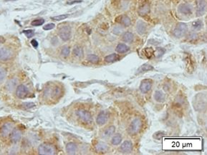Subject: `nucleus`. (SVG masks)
I'll use <instances>...</instances> for the list:
<instances>
[{"instance_id":"nucleus-1","label":"nucleus","mask_w":207,"mask_h":155,"mask_svg":"<svg viewBox=\"0 0 207 155\" xmlns=\"http://www.w3.org/2000/svg\"><path fill=\"white\" fill-rule=\"evenodd\" d=\"M143 127V122L140 118H136L133 120L132 122L128 127V133L130 135H135L141 131Z\"/></svg>"},{"instance_id":"nucleus-2","label":"nucleus","mask_w":207,"mask_h":155,"mask_svg":"<svg viewBox=\"0 0 207 155\" xmlns=\"http://www.w3.org/2000/svg\"><path fill=\"white\" fill-rule=\"evenodd\" d=\"M38 152L39 154L52 155L54 154L55 149L52 144L48 143H43L38 147Z\"/></svg>"},{"instance_id":"nucleus-3","label":"nucleus","mask_w":207,"mask_h":155,"mask_svg":"<svg viewBox=\"0 0 207 155\" xmlns=\"http://www.w3.org/2000/svg\"><path fill=\"white\" fill-rule=\"evenodd\" d=\"M187 30H188V27H187L186 24L183 23V22L178 23L174 30V35L176 37L181 38L186 34V33L187 32Z\"/></svg>"},{"instance_id":"nucleus-4","label":"nucleus","mask_w":207,"mask_h":155,"mask_svg":"<svg viewBox=\"0 0 207 155\" xmlns=\"http://www.w3.org/2000/svg\"><path fill=\"white\" fill-rule=\"evenodd\" d=\"M58 34L63 41H67L71 37V28L69 26H63L60 28Z\"/></svg>"},{"instance_id":"nucleus-5","label":"nucleus","mask_w":207,"mask_h":155,"mask_svg":"<svg viewBox=\"0 0 207 155\" xmlns=\"http://www.w3.org/2000/svg\"><path fill=\"white\" fill-rule=\"evenodd\" d=\"M76 114L82 122L85 123H90L93 121L91 114L85 109H78L76 112Z\"/></svg>"},{"instance_id":"nucleus-6","label":"nucleus","mask_w":207,"mask_h":155,"mask_svg":"<svg viewBox=\"0 0 207 155\" xmlns=\"http://www.w3.org/2000/svg\"><path fill=\"white\" fill-rule=\"evenodd\" d=\"M196 15L201 17L204 15L206 9V3L205 0H196Z\"/></svg>"},{"instance_id":"nucleus-7","label":"nucleus","mask_w":207,"mask_h":155,"mask_svg":"<svg viewBox=\"0 0 207 155\" xmlns=\"http://www.w3.org/2000/svg\"><path fill=\"white\" fill-rule=\"evenodd\" d=\"M152 87V81L149 79H146L141 82L140 85V90L143 94L148 92Z\"/></svg>"},{"instance_id":"nucleus-8","label":"nucleus","mask_w":207,"mask_h":155,"mask_svg":"<svg viewBox=\"0 0 207 155\" xmlns=\"http://www.w3.org/2000/svg\"><path fill=\"white\" fill-rule=\"evenodd\" d=\"M29 94V90L27 89L26 86H24L23 84H20L19 85L17 90H16V94L18 97L19 98L24 99Z\"/></svg>"},{"instance_id":"nucleus-9","label":"nucleus","mask_w":207,"mask_h":155,"mask_svg":"<svg viewBox=\"0 0 207 155\" xmlns=\"http://www.w3.org/2000/svg\"><path fill=\"white\" fill-rule=\"evenodd\" d=\"M178 12L184 15L191 14L193 12V7L189 4H182L178 6Z\"/></svg>"},{"instance_id":"nucleus-10","label":"nucleus","mask_w":207,"mask_h":155,"mask_svg":"<svg viewBox=\"0 0 207 155\" xmlns=\"http://www.w3.org/2000/svg\"><path fill=\"white\" fill-rule=\"evenodd\" d=\"M12 57V52L7 48H1L0 49V60L6 61L10 59Z\"/></svg>"},{"instance_id":"nucleus-11","label":"nucleus","mask_w":207,"mask_h":155,"mask_svg":"<svg viewBox=\"0 0 207 155\" xmlns=\"http://www.w3.org/2000/svg\"><path fill=\"white\" fill-rule=\"evenodd\" d=\"M13 129V124L12 123H6L4 124L1 129V134L3 137H7L9 134H10Z\"/></svg>"},{"instance_id":"nucleus-12","label":"nucleus","mask_w":207,"mask_h":155,"mask_svg":"<svg viewBox=\"0 0 207 155\" xmlns=\"http://www.w3.org/2000/svg\"><path fill=\"white\" fill-rule=\"evenodd\" d=\"M108 114L105 113V112H100L98 115L97 116V119H96V122L99 125H103L105 124V123L107 122L108 121Z\"/></svg>"},{"instance_id":"nucleus-13","label":"nucleus","mask_w":207,"mask_h":155,"mask_svg":"<svg viewBox=\"0 0 207 155\" xmlns=\"http://www.w3.org/2000/svg\"><path fill=\"white\" fill-rule=\"evenodd\" d=\"M22 132L17 129H14L10 133V138L13 142H18L21 139Z\"/></svg>"},{"instance_id":"nucleus-14","label":"nucleus","mask_w":207,"mask_h":155,"mask_svg":"<svg viewBox=\"0 0 207 155\" xmlns=\"http://www.w3.org/2000/svg\"><path fill=\"white\" fill-rule=\"evenodd\" d=\"M133 149V144L130 141H125L120 146V151L123 153H129Z\"/></svg>"},{"instance_id":"nucleus-15","label":"nucleus","mask_w":207,"mask_h":155,"mask_svg":"<svg viewBox=\"0 0 207 155\" xmlns=\"http://www.w3.org/2000/svg\"><path fill=\"white\" fill-rule=\"evenodd\" d=\"M136 29H137V32H138L140 34H143L146 32V29H147V25L145 23L144 21L139 20L137 22V25H136Z\"/></svg>"},{"instance_id":"nucleus-16","label":"nucleus","mask_w":207,"mask_h":155,"mask_svg":"<svg viewBox=\"0 0 207 155\" xmlns=\"http://www.w3.org/2000/svg\"><path fill=\"white\" fill-rule=\"evenodd\" d=\"M138 14L140 16H146L150 12V5L148 4H144L142 6L139 7L138 9Z\"/></svg>"},{"instance_id":"nucleus-17","label":"nucleus","mask_w":207,"mask_h":155,"mask_svg":"<svg viewBox=\"0 0 207 155\" xmlns=\"http://www.w3.org/2000/svg\"><path fill=\"white\" fill-rule=\"evenodd\" d=\"M78 150L77 144L73 142H69L66 146V152L69 154H75Z\"/></svg>"},{"instance_id":"nucleus-18","label":"nucleus","mask_w":207,"mask_h":155,"mask_svg":"<svg viewBox=\"0 0 207 155\" xmlns=\"http://www.w3.org/2000/svg\"><path fill=\"white\" fill-rule=\"evenodd\" d=\"M118 18L120 19V21L118 22L123 24L125 27H128L131 24L130 19L128 16H120V17H118Z\"/></svg>"},{"instance_id":"nucleus-19","label":"nucleus","mask_w":207,"mask_h":155,"mask_svg":"<svg viewBox=\"0 0 207 155\" xmlns=\"http://www.w3.org/2000/svg\"><path fill=\"white\" fill-rule=\"evenodd\" d=\"M128 50H129V47L125 44H119L116 47V51L120 54L126 53V51H128Z\"/></svg>"},{"instance_id":"nucleus-20","label":"nucleus","mask_w":207,"mask_h":155,"mask_svg":"<svg viewBox=\"0 0 207 155\" xmlns=\"http://www.w3.org/2000/svg\"><path fill=\"white\" fill-rule=\"evenodd\" d=\"M73 54H75V57L82 58L83 57V50L80 46H75L73 49Z\"/></svg>"},{"instance_id":"nucleus-21","label":"nucleus","mask_w":207,"mask_h":155,"mask_svg":"<svg viewBox=\"0 0 207 155\" xmlns=\"http://www.w3.org/2000/svg\"><path fill=\"white\" fill-rule=\"evenodd\" d=\"M95 148H96L97 151L103 152H105L108 149V146L107 144H105V142H98V143L97 144V145L95 146Z\"/></svg>"},{"instance_id":"nucleus-22","label":"nucleus","mask_w":207,"mask_h":155,"mask_svg":"<svg viewBox=\"0 0 207 155\" xmlns=\"http://www.w3.org/2000/svg\"><path fill=\"white\" fill-rule=\"evenodd\" d=\"M153 67L150 64H144L142 66H141V67L138 69V73H142V72H148V71H150V70H153Z\"/></svg>"},{"instance_id":"nucleus-23","label":"nucleus","mask_w":207,"mask_h":155,"mask_svg":"<svg viewBox=\"0 0 207 155\" xmlns=\"http://www.w3.org/2000/svg\"><path fill=\"white\" fill-rule=\"evenodd\" d=\"M119 59V56L117 54H111L105 57V61L107 62H113Z\"/></svg>"},{"instance_id":"nucleus-24","label":"nucleus","mask_w":207,"mask_h":155,"mask_svg":"<svg viewBox=\"0 0 207 155\" xmlns=\"http://www.w3.org/2000/svg\"><path fill=\"white\" fill-rule=\"evenodd\" d=\"M165 96L163 94V93L161 91H156V92L154 93V99L156 101L158 102H161L164 100Z\"/></svg>"},{"instance_id":"nucleus-25","label":"nucleus","mask_w":207,"mask_h":155,"mask_svg":"<svg viewBox=\"0 0 207 155\" xmlns=\"http://www.w3.org/2000/svg\"><path fill=\"white\" fill-rule=\"evenodd\" d=\"M123 40L127 43H130L133 40V34L131 32H126L123 36Z\"/></svg>"},{"instance_id":"nucleus-26","label":"nucleus","mask_w":207,"mask_h":155,"mask_svg":"<svg viewBox=\"0 0 207 155\" xmlns=\"http://www.w3.org/2000/svg\"><path fill=\"white\" fill-rule=\"evenodd\" d=\"M115 131V127L114 126H111L105 129L104 133H103V136L105 137H110L112 134H114Z\"/></svg>"},{"instance_id":"nucleus-27","label":"nucleus","mask_w":207,"mask_h":155,"mask_svg":"<svg viewBox=\"0 0 207 155\" xmlns=\"http://www.w3.org/2000/svg\"><path fill=\"white\" fill-rule=\"evenodd\" d=\"M121 141H122L121 135L120 134H117L116 135H115L114 137H113L111 142H112V144L113 145H118L121 142Z\"/></svg>"},{"instance_id":"nucleus-28","label":"nucleus","mask_w":207,"mask_h":155,"mask_svg":"<svg viewBox=\"0 0 207 155\" xmlns=\"http://www.w3.org/2000/svg\"><path fill=\"white\" fill-rule=\"evenodd\" d=\"M87 60L88 62H90L91 63H93V64H96L99 62V57H98L97 55L95 54H89L87 57Z\"/></svg>"},{"instance_id":"nucleus-29","label":"nucleus","mask_w":207,"mask_h":155,"mask_svg":"<svg viewBox=\"0 0 207 155\" xmlns=\"http://www.w3.org/2000/svg\"><path fill=\"white\" fill-rule=\"evenodd\" d=\"M68 17H69L68 14H61L58 15V16H55V17H51V19L54 21H61V20H63V19H65Z\"/></svg>"},{"instance_id":"nucleus-30","label":"nucleus","mask_w":207,"mask_h":155,"mask_svg":"<svg viewBox=\"0 0 207 155\" xmlns=\"http://www.w3.org/2000/svg\"><path fill=\"white\" fill-rule=\"evenodd\" d=\"M153 53H154V50L151 47L146 48L144 49V54L148 58H150L152 57L153 55Z\"/></svg>"},{"instance_id":"nucleus-31","label":"nucleus","mask_w":207,"mask_h":155,"mask_svg":"<svg viewBox=\"0 0 207 155\" xmlns=\"http://www.w3.org/2000/svg\"><path fill=\"white\" fill-rule=\"evenodd\" d=\"M44 23H45V20L43 19H35V20L32 21L31 24L34 27H38V26L42 25Z\"/></svg>"},{"instance_id":"nucleus-32","label":"nucleus","mask_w":207,"mask_h":155,"mask_svg":"<svg viewBox=\"0 0 207 155\" xmlns=\"http://www.w3.org/2000/svg\"><path fill=\"white\" fill-rule=\"evenodd\" d=\"M6 70L2 67H0V84L2 83L6 77Z\"/></svg>"},{"instance_id":"nucleus-33","label":"nucleus","mask_w":207,"mask_h":155,"mask_svg":"<svg viewBox=\"0 0 207 155\" xmlns=\"http://www.w3.org/2000/svg\"><path fill=\"white\" fill-rule=\"evenodd\" d=\"M192 26L193 28L195 29H200L202 27V21L201 20H196L193 22Z\"/></svg>"},{"instance_id":"nucleus-34","label":"nucleus","mask_w":207,"mask_h":155,"mask_svg":"<svg viewBox=\"0 0 207 155\" xmlns=\"http://www.w3.org/2000/svg\"><path fill=\"white\" fill-rule=\"evenodd\" d=\"M164 52H165V50L163 48H157L156 50L154 51L153 54L156 55L157 57H161V56H162L163 54H164Z\"/></svg>"},{"instance_id":"nucleus-35","label":"nucleus","mask_w":207,"mask_h":155,"mask_svg":"<svg viewBox=\"0 0 207 155\" xmlns=\"http://www.w3.org/2000/svg\"><path fill=\"white\" fill-rule=\"evenodd\" d=\"M61 54L64 57H67L70 54V47H68L67 46L63 47L61 51Z\"/></svg>"},{"instance_id":"nucleus-36","label":"nucleus","mask_w":207,"mask_h":155,"mask_svg":"<svg viewBox=\"0 0 207 155\" xmlns=\"http://www.w3.org/2000/svg\"><path fill=\"white\" fill-rule=\"evenodd\" d=\"M23 33L26 35V36H27V38H31V37H32V36H34V32L32 29L24 30V31H23Z\"/></svg>"},{"instance_id":"nucleus-37","label":"nucleus","mask_w":207,"mask_h":155,"mask_svg":"<svg viewBox=\"0 0 207 155\" xmlns=\"http://www.w3.org/2000/svg\"><path fill=\"white\" fill-rule=\"evenodd\" d=\"M22 106L26 109H31V108L34 107L35 105H34V103H33V102H24V103L22 104Z\"/></svg>"},{"instance_id":"nucleus-38","label":"nucleus","mask_w":207,"mask_h":155,"mask_svg":"<svg viewBox=\"0 0 207 155\" xmlns=\"http://www.w3.org/2000/svg\"><path fill=\"white\" fill-rule=\"evenodd\" d=\"M54 27H55V25H54V24H53V23H50V24H46L45 26H44L43 27V29L44 30H51L52 29H54Z\"/></svg>"},{"instance_id":"nucleus-39","label":"nucleus","mask_w":207,"mask_h":155,"mask_svg":"<svg viewBox=\"0 0 207 155\" xmlns=\"http://www.w3.org/2000/svg\"><path fill=\"white\" fill-rule=\"evenodd\" d=\"M60 94H61V90L59 87H55L53 90V95L57 97L58 95H60Z\"/></svg>"},{"instance_id":"nucleus-40","label":"nucleus","mask_w":207,"mask_h":155,"mask_svg":"<svg viewBox=\"0 0 207 155\" xmlns=\"http://www.w3.org/2000/svg\"><path fill=\"white\" fill-rule=\"evenodd\" d=\"M31 45H32V47H33L37 48V47H38L39 44H38V42H37V41L36 39H32V40L31 41Z\"/></svg>"},{"instance_id":"nucleus-41","label":"nucleus","mask_w":207,"mask_h":155,"mask_svg":"<svg viewBox=\"0 0 207 155\" xmlns=\"http://www.w3.org/2000/svg\"><path fill=\"white\" fill-rule=\"evenodd\" d=\"M81 2H82L81 0H74V1L68 2H67V4H74L81 3Z\"/></svg>"},{"instance_id":"nucleus-42","label":"nucleus","mask_w":207,"mask_h":155,"mask_svg":"<svg viewBox=\"0 0 207 155\" xmlns=\"http://www.w3.org/2000/svg\"><path fill=\"white\" fill-rule=\"evenodd\" d=\"M117 31H118V32H119V34H120V33H121V32H122V29H120V27H115V28H114L113 32L115 33Z\"/></svg>"},{"instance_id":"nucleus-43","label":"nucleus","mask_w":207,"mask_h":155,"mask_svg":"<svg viewBox=\"0 0 207 155\" xmlns=\"http://www.w3.org/2000/svg\"><path fill=\"white\" fill-rule=\"evenodd\" d=\"M5 1H15V0H5Z\"/></svg>"}]
</instances>
